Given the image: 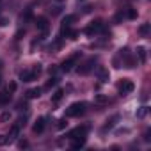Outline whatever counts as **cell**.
<instances>
[{"label": "cell", "instance_id": "1", "mask_svg": "<svg viewBox=\"0 0 151 151\" xmlns=\"http://www.w3.org/2000/svg\"><path fill=\"white\" fill-rule=\"evenodd\" d=\"M86 103L84 101H77V103H71L68 109H66V116L68 117H80L86 114Z\"/></svg>", "mask_w": 151, "mask_h": 151}, {"label": "cell", "instance_id": "2", "mask_svg": "<svg viewBox=\"0 0 151 151\" xmlns=\"http://www.w3.org/2000/svg\"><path fill=\"white\" fill-rule=\"evenodd\" d=\"M41 71H43L41 64H34V66H32V69L22 71V75H20V78H22L23 82H32V80H36V78L39 77V75H41Z\"/></svg>", "mask_w": 151, "mask_h": 151}, {"label": "cell", "instance_id": "3", "mask_svg": "<svg viewBox=\"0 0 151 151\" xmlns=\"http://www.w3.org/2000/svg\"><path fill=\"white\" fill-rule=\"evenodd\" d=\"M94 64H96V59L94 57H91V59H87L86 62H82L78 68H77V71H78V75H87V73H91V69L94 68Z\"/></svg>", "mask_w": 151, "mask_h": 151}, {"label": "cell", "instance_id": "4", "mask_svg": "<svg viewBox=\"0 0 151 151\" xmlns=\"http://www.w3.org/2000/svg\"><path fill=\"white\" fill-rule=\"evenodd\" d=\"M89 132V126H77V128H73L69 133H68V139H78V137H86Z\"/></svg>", "mask_w": 151, "mask_h": 151}, {"label": "cell", "instance_id": "5", "mask_svg": "<svg viewBox=\"0 0 151 151\" xmlns=\"http://www.w3.org/2000/svg\"><path fill=\"white\" fill-rule=\"evenodd\" d=\"M117 89H119V93H121V94H130V93L135 89V86H133V82H132V80L124 78V80H121V82H119Z\"/></svg>", "mask_w": 151, "mask_h": 151}, {"label": "cell", "instance_id": "6", "mask_svg": "<svg viewBox=\"0 0 151 151\" xmlns=\"http://www.w3.org/2000/svg\"><path fill=\"white\" fill-rule=\"evenodd\" d=\"M77 59H78V53L71 55L68 60H64V62L60 64V69H62V71H66V73H68V71H71V69H73V66L77 64Z\"/></svg>", "mask_w": 151, "mask_h": 151}, {"label": "cell", "instance_id": "7", "mask_svg": "<svg viewBox=\"0 0 151 151\" xmlns=\"http://www.w3.org/2000/svg\"><path fill=\"white\" fill-rule=\"evenodd\" d=\"M100 30H103V22H101V20H96V22H93L84 32H86L87 36H93L94 32H100Z\"/></svg>", "mask_w": 151, "mask_h": 151}, {"label": "cell", "instance_id": "8", "mask_svg": "<svg viewBox=\"0 0 151 151\" xmlns=\"http://www.w3.org/2000/svg\"><path fill=\"white\" fill-rule=\"evenodd\" d=\"M36 27H37V30H41V32H48V29H50V23H48V20L45 18V16H39L37 20H36Z\"/></svg>", "mask_w": 151, "mask_h": 151}, {"label": "cell", "instance_id": "9", "mask_svg": "<svg viewBox=\"0 0 151 151\" xmlns=\"http://www.w3.org/2000/svg\"><path fill=\"white\" fill-rule=\"evenodd\" d=\"M20 128H22V126H20L18 123L11 126V130H9V135H7V139H9V142H13V140H14V139L18 137V133H20Z\"/></svg>", "mask_w": 151, "mask_h": 151}, {"label": "cell", "instance_id": "10", "mask_svg": "<svg viewBox=\"0 0 151 151\" xmlns=\"http://www.w3.org/2000/svg\"><path fill=\"white\" fill-rule=\"evenodd\" d=\"M98 78L101 82H109V69L107 68H103V66L98 68Z\"/></svg>", "mask_w": 151, "mask_h": 151}, {"label": "cell", "instance_id": "11", "mask_svg": "<svg viewBox=\"0 0 151 151\" xmlns=\"http://www.w3.org/2000/svg\"><path fill=\"white\" fill-rule=\"evenodd\" d=\"M32 130H34V133H41V132L45 130V117H39V119L34 123Z\"/></svg>", "mask_w": 151, "mask_h": 151}, {"label": "cell", "instance_id": "12", "mask_svg": "<svg viewBox=\"0 0 151 151\" xmlns=\"http://www.w3.org/2000/svg\"><path fill=\"white\" fill-rule=\"evenodd\" d=\"M9 100H11V93L6 89V91H2L0 93V107H4V105H7L9 103Z\"/></svg>", "mask_w": 151, "mask_h": 151}, {"label": "cell", "instance_id": "13", "mask_svg": "<svg viewBox=\"0 0 151 151\" xmlns=\"http://www.w3.org/2000/svg\"><path fill=\"white\" fill-rule=\"evenodd\" d=\"M73 142H71V147L73 149H80V147H84V144H86V137H78V139H71Z\"/></svg>", "mask_w": 151, "mask_h": 151}, {"label": "cell", "instance_id": "14", "mask_svg": "<svg viewBox=\"0 0 151 151\" xmlns=\"http://www.w3.org/2000/svg\"><path fill=\"white\" fill-rule=\"evenodd\" d=\"M137 57H139V62H140V64L146 62V48H144V46H139V48H137Z\"/></svg>", "mask_w": 151, "mask_h": 151}, {"label": "cell", "instance_id": "15", "mask_svg": "<svg viewBox=\"0 0 151 151\" xmlns=\"http://www.w3.org/2000/svg\"><path fill=\"white\" fill-rule=\"evenodd\" d=\"M39 96H41V89H30V91H27V98L29 100H36Z\"/></svg>", "mask_w": 151, "mask_h": 151}, {"label": "cell", "instance_id": "16", "mask_svg": "<svg viewBox=\"0 0 151 151\" xmlns=\"http://www.w3.org/2000/svg\"><path fill=\"white\" fill-rule=\"evenodd\" d=\"M94 103H98V105L109 103V96H105V94H94Z\"/></svg>", "mask_w": 151, "mask_h": 151}, {"label": "cell", "instance_id": "17", "mask_svg": "<svg viewBox=\"0 0 151 151\" xmlns=\"http://www.w3.org/2000/svg\"><path fill=\"white\" fill-rule=\"evenodd\" d=\"M62 96H64V91H62V89H57V91L53 93V96H52V101H53V103H57V101H60V100H62Z\"/></svg>", "mask_w": 151, "mask_h": 151}, {"label": "cell", "instance_id": "18", "mask_svg": "<svg viewBox=\"0 0 151 151\" xmlns=\"http://www.w3.org/2000/svg\"><path fill=\"white\" fill-rule=\"evenodd\" d=\"M126 18H128V20H135V18H137V11L132 9V7H128V9H126Z\"/></svg>", "mask_w": 151, "mask_h": 151}, {"label": "cell", "instance_id": "19", "mask_svg": "<svg viewBox=\"0 0 151 151\" xmlns=\"http://www.w3.org/2000/svg\"><path fill=\"white\" fill-rule=\"evenodd\" d=\"M139 32H140L142 36H147V34H149V23H142V25L139 27Z\"/></svg>", "mask_w": 151, "mask_h": 151}, {"label": "cell", "instance_id": "20", "mask_svg": "<svg viewBox=\"0 0 151 151\" xmlns=\"http://www.w3.org/2000/svg\"><path fill=\"white\" fill-rule=\"evenodd\" d=\"M57 82H59V78H55V77H53V78H50V80L46 82L45 89H52V87H55V86H57Z\"/></svg>", "mask_w": 151, "mask_h": 151}, {"label": "cell", "instance_id": "21", "mask_svg": "<svg viewBox=\"0 0 151 151\" xmlns=\"http://www.w3.org/2000/svg\"><path fill=\"white\" fill-rule=\"evenodd\" d=\"M68 126V121H66V117H62V119H59L57 121V130H64Z\"/></svg>", "mask_w": 151, "mask_h": 151}, {"label": "cell", "instance_id": "22", "mask_svg": "<svg viewBox=\"0 0 151 151\" xmlns=\"http://www.w3.org/2000/svg\"><path fill=\"white\" fill-rule=\"evenodd\" d=\"M75 20H77V18H75L73 14H69V16H66V18L62 20V25H71V23H73Z\"/></svg>", "mask_w": 151, "mask_h": 151}, {"label": "cell", "instance_id": "23", "mask_svg": "<svg viewBox=\"0 0 151 151\" xmlns=\"http://www.w3.org/2000/svg\"><path fill=\"white\" fill-rule=\"evenodd\" d=\"M117 119H119V117H117V116H114V117H112L110 121H107V124L103 126V130H109V128H112V126H114V123H116Z\"/></svg>", "mask_w": 151, "mask_h": 151}, {"label": "cell", "instance_id": "24", "mask_svg": "<svg viewBox=\"0 0 151 151\" xmlns=\"http://www.w3.org/2000/svg\"><path fill=\"white\" fill-rule=\"evenodd\" d=\"M68 37H69V39H77V37H78V30H69Z\"/></svg>", "mask_w": 151, "mask_h": 151}, {"label": "cell", "instance_id": "25", "mask_svg": "<svg viewBox=\"0 0 151 151\" xmlns=\"http://www.w3.org/2000/svg\"><path fill=\"white\" fill-rule=\"evenodd\" d=\"M7 119H11V114H9V112H6V114L0 116V123H6Z\"/></svg>", "mask_w": 151, "mask_h": 151}, {"label": "cell", "instance_id": "26", "mask_svg": "<svg viewBox=\"0 0 151 151\" xmlns=\"http://www.w3.org/2000/svg\"><path fill=\"white\" fill-rule=\"evenodd\" d=\"M7 91H9V93L13 94V93L16 91V82H11V84H9V87H7Z\"/></svg>", "mask_w": 151, "mask_h": 151}, {"label": "cell", "instance_id": "27", "mask_svg": "<svg viewBox=\"0 0 151 151\" xmlns=\"http://www.w3.org/2000/svg\"><path fill=\"white\" fill-rule=\"evenodd\" d=\"M18 147H22V149H23V147H29V142H27V140H20V142H18Z\"/></svg>", "mask_w": 151, "mask_h": 151}, {"label": "cell", "instance_id": "28", "mask_svg": "<svg viewBox=\"0 0 151 151\" xmlns=\"http://www.w3.org/2000/svg\"><path fill=\"white\" fill-rule=\"evenodd\" d=\"M7 142H9L7 135H2V137H0V144H2V146H4V144H7Z\"/></svg>", "mask_w": 151, "mask_h": 151}, {"label": "cell", "instance_id": "29", "mask_svg": "<svg viewBox=\"0 0 151 151\" xmlns=\"http://www.w3.org/2000/svg\"><path fill=\"white\" fill-rule=\"evenodd\" d=\"M146 114H147V107H142V110H140L137 116H139V117H142V116H146Z\"/></svg>", "mask_w": 151, "mask_h": 151}, {"label": "cell", "instance_id": "30", "mask_svg": "<svg viewBox=\"0 0 151 151\" xmlns=\"http://www.w3.org/2000/svg\"><path fill=\"white\" fill-rule=\"evenodd\" d=\"M57 2H64V0H57Z\"/></svg>", "mask_w": 151, "mask_h": 151}, {"label": "cell", "instance_id": "31", "mask_svg": "<svg viewBox=\"0 0 151 151\" xmlns=\"http://www.w3.org/2000/svg\"><path fill=\"white\" fill-rule=\"evenodd\" d=\"M0 84H2V78H0Z\"/></svg>", "mask_w": 151, "mask_h": 151}, {"label": "cell", "instance_id": "32", "mask_svg": "<svg viewBox=\"0 0 151 151\" xmlns=\"http://www.w3.org/2000/svg\"><path fill=\"white\" fill-rule=\"evenodd\" d=\"M78 2H80V0H78Z\"/></svg>", "mask_w": 151, "mask_h": 151}]
</instances>
